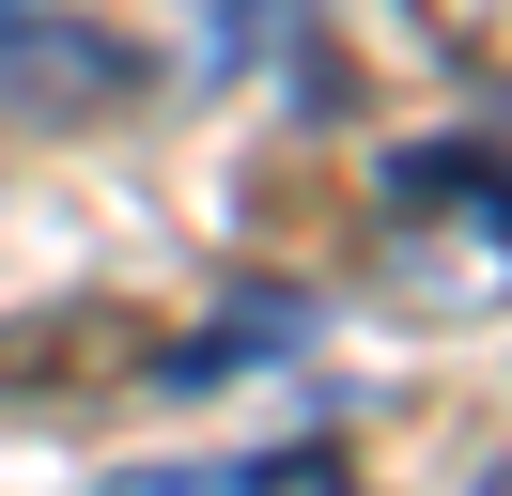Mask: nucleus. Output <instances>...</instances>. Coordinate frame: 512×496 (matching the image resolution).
Wrapping results in <instances>:
<instances>
[{"label":"nucleus","instance_id":"f03ea898","mask_svg":"<svg viewBox=\"0 0 512 496\" xmlns=\"http://www.w3.org/2000/svg\"><path fill=\"white\" fill-rule=\"evenodd\" d=\"M481 496H512V465H497V481H481Z\"/></svg>","mask_w":512,"mask_h":496},{"label":"nucleus","instance_id":"f257e3e1","mask_svg":"<svg viewBox=\"0 0 512 496\" xmlns=\"http://www.w3.org/2000/svg\"><path fill=\"white\" fill-rule=\"evenodd\" d=\"M109 496H357V450L342 434H280V450H233V465H140Z\"/></svg>","mask_w":512,"mask_h":496},{"label":"nucleus","instance_id":"7ed1b4c3","mask_svg":"<svg viewBox=\"0 0 512 496\" xmlns=\"http://www.w3.org/2000/svg\"><path fill=\"white\" fill-rule=\"evenodd\" d=\"M0 16H16V0H0Z\"/></svg>","mask_w":512,"mask_h":496}]
</instances>
